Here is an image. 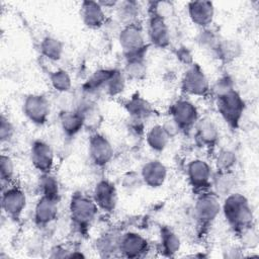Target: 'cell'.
I'll return each instance as SVG.
<instances>
[{"instance_id": "obj_17", "label": "cell", "mask_w": 259, "mask_h": 259, "mask_svg": "<svg viewBox=\"0 0 259 259\" xmlns=\"http://www.w3.org/2000/svg\"><path fill=\"white\" fill-rule=\"evenodd\" d=\"M214 5L210 1H190L187 3V14L191 22L200 29L210 27L214 19Z\"/></svg>"}, {"instance_id": "obj_10", "label": "cell", "mask_w": 259, "mask_h": 259, "mask_svg": "<svg viewBox=\"0 0 259 259\" xmlns=\"http://www.w3.org/2000/svg\"><path fill=\"white\" fill-rule=\"evenodd\" d=\"M22 112L31 123L41 126L46 124L51 113L50 101L44 94H28L23 99Z\"/></svg>"}, {"instance_id": "obj_19", "label": "cell", "mask_w": 259, "mask_h": 259, "mask_svg": "<svg viewBox=\"0 0 259 259\" xmlns=\"http://www.w3.org/2000/svg\"><path fill=\"white\" fill-rule=\"evenodd\" d=\"M80 17L90 29H98L106 24V13L99 1H83L80 5Z\"/></svg>"}, {"instance_id": "obj_12", "label": "cell", "mask_w": 259, "mask_h": 259, "mask_svg": "<svg viewBox=\"0 0 259 259\" xmlns=\"http://www.w3.org/2000/svg\"><path fill=\"white\" fill-rule=\"evenodd\" d=\"M30 161L40 174L52 173L55 164V154L52 146L44 140H34L30 146Z\"/></svg>"}, {"instance_id": "obj_29", "label": "cell", "mask_w": 259, "mask_h": 259, "mask_svg": "<svg viewBox=\"0 0 259 259\" xmlns=\"http://www.w3.org/2000/svg\"><path fill=\"white\" fill-rule=\"evenodd\" d=\"M39 52L42 57L52 62L61 60L64 53V44L51 35L45 36L39 44Z\"/></svg>"}, {"instance_id": "obj_32", "label": "cell", "mask_w": 259, "mask_h": 259, "mask_svg": "<svg viewBox=\"0 0 259 259\" xmlns=\"http://www.w3.org/2000/svg\"><path fill=\"white\" fill-rule=\"evenodd\" d=\"M49 79L53 89L59 93H67L72 88V78L64 69H57L51 72Z\"/></svg>"}, {"instance_id": "obj_40", "label": "cell", "mask_w": 259, "mask_h": 259, "mask_svg": "<svg viewBox=\"0 0 259 259\" xmlns=\"http://www.w3.org/2000/svg\"><path fill=\"white\" fill-rule=\"evenodd\" d=\"M139 185H142V179L140 176V173H135V172H128L127 174L124 175L123 177V187L131 189H136L138 188Z\"/></svg>"}, {"instance_id": "obj_4", "label": "cell", "mask_w": 259, "mask_h": 259, "mask_svg": "<svg viewBox=\"0 0 259 259\" xmlns=\"http://www.w3.org/2000/svg\"><path fill=\"white\" fill-rule=\"evenodd\" d=\"M222 211L221 197L212 190L198 193L194 203V217L200 227H208Z\"/></svg>"}, {"instance_id": "obj_36", "label": "cell", "mask_w": 259, "mask_h": 259, "mask_svg": "<svg viewBox=\"0 0 259 259\" xmlns=\"http://www.w3.org/2000/svg\"><path fill=\"white\" fill-rule=\"evenodd\" d=\"M217 171H234L237 164V155L231 149H222L215 156Z\"/></svg>"}, {"instance_id": "obj_38", "label": "cell", "mask_w": 259, "mask_h": 259, "mask_svg": "<svg viewBox=\"0 0 259 259\" xmlns=\"http://www.w3.org/2000/svg\"><path fill=\"white\" fill-rule=\"evenodd\" d=\"M174 9L175 6L170 1H154L150 3L149 13L167 20L174 14Z\"/></svg>"}, {"instance_id": "obj_34", "label": "cell", "mask_w": 259, "mask_h": 259, "mask_svg": "<svg viewBox=\"0 0 259 259\" xmlns=\"http://www.w3.org/2000/svg\"><path fill=\"white\" fill-rule=\"evenodd\" d=\"M40 195L60 199V186L57 178L52 173L40 174L38 179Z\"/></svg>"}, {"instance_id": "obj_35", "label": "cell", "mask_w": 259, "mask_h": 259, "mask_svg": "<svg viewBox=\"0 0 259 259\" xmlns=\"http://www.w3.org/2000/svg\"><path fill=\"white\" fill-rule=\"evenodd\" d=\"M15 175V166L9 155L2 154L0 157V179L2 188L13 184Z\"/></svg>"}, {"instance_id": "obj_41", "label": "cell", "mask_w": 259, "mask_h": 259, "mask_svg": "<svg viewBox=\"0 0 259 259\" xmlns=\"http://www.w3.org/2000/svg\"><path fill=\"white\" fill-rule=\"evenodd\" d=\"M162 125H163L165 132L167 133V135L169 136L170 139L174 138V137L177 136L179 133H181L180 130H179V127L177 126V124H176L171 118H169L168 120H166V122H164Z\"/></svg>"}, {"instance_id": "obj_8", "label": "cell", "mask_w": 259, "mask_h": 259, "mask_svg": "<svg viewBox=\"0 0 259 259\" xmlns=\"http://www.w3.org/2000/svg\"><path fill=\"white\" fill-rule=\"evenodd\" d=\"M27 204L25 192L14 184L2 188L1 207L7 218L12 221H19Z\"/></svg>"}, {"instance_id": "obj_18", "label": "cell", "mask_w": 259, "mask_h": 259, "mask_svg": "<svg viewBox=\"0 0 259 259\" xmlns=\"http://www.w3.org/2000/svg\"><path fill=\"white\" fill-rule=\"evenodd\" d=\"M59 201L60 199L58 198L40 195L33 210V221L37 227L45 228L57 219L59 212Z\"/></svg>"}, {"instance_id": "obj_42", "label": "cell", "mask_w": 259, "mask_h": 259, "mask_svg": "<svg viewBox=\"0 0 259 259\" xmlns=\"http://www.w3.org/2000/svg\"><path fill=\"white\" fill-rule=\"evenodd\" d=\"M177 58L184 64H186V66H189L193 63L192 61V56H191V53L187 50V48H179L177 50Z\"/></svg>"}, {"instance_id": "obj_15", "label": "cell", "mask_w": 259, "mask_h": 259, "mask_svg": "<svg viewBox=\"0 0 259 259\" xmlns=\"http://www.w3.org/2000/svg\"><path fill=\"white\" fill-rule=\"evenodd\" d=\"M150 251L148 240L139 233L126 232L120 235L119 253L127 258H141Z\"/></svg>"}, {"instance_id": "obj_1", "label": "cell", "mask_w": 259, "mask_h": 259, "mask_svg": "<svg viewBox=\"0 0 259 259\" xmlns=\"http://www.w3.org/2000/svg\"><path fill=\"white\" fill-rule=\"evenodd\" d=\"M217 108L222 118L231 128H237L245 112L246 104L241 94L235 89L229 76L220 78L212 87Z\"/></svg>"}, {"instance_id": "obj_30", "label": "cell", "mask_w": 259, "mask_h": 259, "mask_svg": "<svg viewBox=\"0 0 259 259\" xmlns=\"http://www.w3.org/2000/svg\"><path fill=\"white\" fill-rule=\"evenodd\" d=\"M241 46L235 39L223 38L219 42L213 54L223 62H232L241 55Z\"/></svg>"}, {"instance_id": "obj_20", "label": "cell", "mask_w": 259, "mask_h": 259, "mask_svg": "<svg viewBox=\"0 0 259 259\" xmlns=\"http://www.w3.org/2000/svg\"><path fill=\"white\" fill-rule=\"evenodd\" d=\"M194 131L198 143L206 148L214 147L220 139L219 126L210 117L199 118L194 126Z\"/></svg>"}, {"instance_id": "obj_21", "label": "cell", "mask_w": 259, "mask_h": 259, "mask_svg": "<svg viewBox=\"0 0 259 259\" xmlns=\"http://www.w3.org/2000/svg\"><path fill=\"white\" fill-rule=\"evenodd\" d=\"M60 126L68 138H74L85 127V117L79 109L65 110L60 114Z\"/></svg>"}, {"instance_id": "obj_5", "label": "cell", "mask_w": 259, "mask_h": 259, "mask_svg": "<svg viewBox=\"0 0 259 259\" xmlns=\"http://www.w3.org/2000/svg\"><path fill=\"white\" fill-rule=\"evenodd\" d=\"M210 84L203 69L196 63L187 66L181 78V90L190 96L204 97L210 92Z\"/></svg>"}, {"instance_id": "obj_14", "label": "cell", "mask_w": 259, "mask_h": 259, "mask_svg": "<svg viewBox=\"0 0 259 259\" xmlns=\"http://www.w3.org/2000/svg\"><path fill=\"white\" fill-rule=\"evenodd\" d=\"M147 35L150 44L158 49H166L171 44V32L167 20L149 13Z\"/></svg>"}, {"instance_id": "obj_27", "label": "cell", "mask_w": 259, "mask_h": 259, "mask_svg": "<svg viewBox=\"0 0 259 259\" xmlns=\"http://www.w3.org/2000/svg\"><path fill=\"white\" fill-rule=\"evenodd\" d=\"M170 141L162 124H155L150 127L146 134V143L148 147L157 153L163 152Z\"/></svg>"}, {"instance_id": "obj_28", "label": "cell", "mask_w": 259, "mask_h": 259, "mask_svg": "<svg viewBox=\"0 0 259 259\" xmlns=\"http://www.w3.org/2000/svg\"><path fill=\"white\" fill-rule=\"evenodd\" d=\"M114 69L106 68L99 69L95 71L83 84L82 88L86 94H95L99 91H103L104 86L110 76L112 75Z\"/></svg>"}, {"instance_id": "obj_31", "label": "cell", "mask_w": 259, "mask_h": 259, "mask_svg": "<svg viewBox=\"0 0 259 259\" xmlns=\"http://www.w3.org/2000/svg\"><path fill=\"white\" fill-rule=\"evenodd\" d=\"M119 239L120 236L106 233L96 241V249L105 257L112 256L119 252Z\"/></svg>"}, {"instance_id": "obj_6", "label": "cell", "mask_w": 259, "mask_h": 259, "mask_svg": "<svg viewBox=\"0 0 259 259\" xmlns=\"http://www.w3.org/2000/svg\"><path fill=\"white\" fill-rule=\"evenodd\" d=\"M118 44L126 58L145 56L147 44L144 32L139 24L122 26L118 31Z\"/></svg>"}, {"instance_id": "obj_33", "label": "cell", "mask_w": 259, "mask_h": 259, "mask_svg": "<svg viewBox=\"0 0 259 259\" xmlns=\"http://www.w3.org/2000/svg\"><path fill=\"white\" fill-rule=\"evenodd\" d=\"M125 83H126V78L123 75L121 70L114 69L112 75L106 82L103 92L110 96V97H115L120 95L124 89H125Z\"/></svg>"}, {"instance_id": "obj_2", "label": "cell", "mask_w": 259, "mask_h": 259, "mask_svg": "<svg viewBox=\"0 0 259 259\" xmlns=\"http://www.w3.org/2000/svg\"><path fill=\"white\" fill-rule=\"evenodd\" d=\"M226 223L238 235L254 227V212L248 198L239 192H232L222 202V211Z\"/></svg>"}, {"instance_id": "obj_39", "label": "cell", "mask_w": 259, "mask_h": 259, "mask_svg": "<svg viewBox=\"0 0 259 259\" xmlns=\"http://www.w3.org/2000/svg\"><path fill=\"white\" fill-rule=\"evenodd\" d=\"M14 136V126L4 114L0 118V141L2 144L8 143Z\"/></svg>"}, {"instance_id": "obj_16", "label": "cell", "mask_w": 259, "mask_h": 259, "mask_svg": "<svg viewBox=\"0 0 259 259\" xmlns=\"http://www.w3.org/2000/svg\"><path fill=\"white\" fill-rule=\"evenodd\" d=\"M140 176L144 185L150 188H160L167 180L168 169L162 161L152 159L143 164Z\"/></svg>"}, {"instance_id": "obj_7", "label": "cell", "mask_w": 259, "mask_h": 259, "mask_svg": "<svg viewBox=\"0 0 259 259\" xmlns=\"http://www.w3.org/2000/svg\"><path fill=\"white\" fill-rule=\"evenodd\" d=\"M170 118L177 124L180 132H190L199 119L195 104L185 98L177 99L170 106Z\"/></svg>"}, {"instance_id": "obj_9", "label": "cell", "mask_w": 259, "mask_h": 259, "mask_svg": "<svg viewBox=\"0 0 259 259\" xmlns=\"http://www.w3.org/2000/svg\"><path fill=\"white\" fill-rule=\"evenodd\" d=\"M211 166L203 159H193L186 165V177L190 187L196 193L210 189L212 178Z\"/></svg>"}, {"instance_id": "obj_11", "label": "cell", "mask_w": 259, "mask_h": 259, "mask_svg": "<svg viewBox=\"0 0 259 259\" xmlns=\"http://www.w3.org/2000/svg\"><path fill=\"white\" fill-rule=\"evenodd\" d=\"M88 155L93 165L98 168L106 167L113 159L114 149L110 141L100 133H94L88 141Z\"/></svg>"}, {"instance_id": "obj_24", "label": "cell", "mask_w": 259, "mask_h": 259, "mask_svg": "<svg viewBox=\"0 0 259 259\" xmlns=\"http://www.w3.org/2000/svg\"><path fill=\"white\" fill-rule=\"evenodd\" d=\"M124 108L132 119L139 121H143L153 113L152 105L140 95H135L127 99L124 103Z\"/></svg>"}, {"instance_id": "obj_37", "label": "cell", "mask_w": 259, "mask_h": 259, "mask_svg": "<svg viewBox=\"0 0 259 259\" xmlns=\"http://www.w3.org/2000/svg\"><path fill=\"white\" fill-rule=\"evenodd\" d=\"M221 39H222V36L219 33H217L215 31H213L210 27L201 29V31H200V33L198 34V37H197L198 44L202 48H204L206 50H209L212 53L217 49Z\"/></svg>"}, {"instance_id": "obj_26", "label": "cell", "mask_w": 259, "mask_h": 259, "mask_svg": "<svg viewBox=\"0 0 259 259\" xmlns=\"http://www.w3.org/2000/svg\"><path fill=\"white\" fill-rule=\"evenodd\" d=\"M126 80L141 81L147 75V64L145 56H135L128 57L125 60L124 67L121 70Z\"/></svg>"}, {"instance_id": "obj_22", "label": "cell", "mask_w": 259, "mask_h": 259, "mask_svg": "<svg viewBox=\"0 0 259 259\" xmlns=\"http://www.w3.org/2000/svg\"><path fill=\"white\" fill-rule=\"evenodd\" d=\"M237 178L234 171H217L212 174L210 190L220 197H226L235 191Z\"/></svg>"}, {"instance_id": "obj_3", "label": "cell", "mask_w": 259, "mask_h": 259, "mask_svg": "<svg viewBox=\"0 0 259 259\" xmlns=\"http://www.w3.org/2000/svg\"><path fill=\"white\" fill-rule=\"evenodd\" d=\"M99 208L92 197L77 191L69 200V214L73 225L81 232L87 231L97 217Z\"/></svg>"}, {"instance_id": "obj_25", "label": "cell", "mask_w": 259, "mask_h": 259, "mask_svg": "<svg viewBox=\"0 0 259 259\" xmlns=\"http://www.w3.org/2000/svg\"><path fill=\"white\" fill-rule=\"evenodd\" d=\"M160 245L164 256L174 257L181 248V240L171 228L163 226L160 228Z\"/></svg>"}, {"instance_id": "obj_23", "label": "cell", "mask_w": 259, "mask_h": 259, "mask_svg": "<svg viewBox=\"0 0 259 259\" xmlns=\"http://www.w3.org/2000/svg\"><path fill=\"white\" fill-rule=\"evenodd\" d=\"M115 15L118 23L122 26L138 24L140 15V6L136 1L117 2L115 6Z\"/></svg>"}, {"instance_id": "obj_13", "label": "cell", "mask_w": 259, "mask_h": 259, "mask_svg": "<svg viewBox=\"0 0 259 259\" xmlns=\"http://www.w3.org/2000/svg\"><path fill=\"white\" fill-rule=\"evenodd\" d=\"M92 198L99 210L110 213L115 210L117 205V189L111 181L107 179H101L94 186Z\"/></svg>"}]
</instances>
